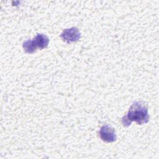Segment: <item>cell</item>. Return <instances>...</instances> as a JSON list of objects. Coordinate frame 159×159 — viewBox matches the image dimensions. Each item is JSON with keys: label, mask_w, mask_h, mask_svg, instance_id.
Returning a JSON list of instances; mask_svg holds the SVG:
<instances>
[{"label": "cell", "mask_w": 159, "mask_h": 159, "mask_svg": "<svg viewBox=\"0 0 159 159\" xmlns=\"http://www.w3.org/2000/svg\"><path fill=\"white\" fill-rule=\"evenodd\" d=\"M149 115L148 107L143 101H135L130 107L128 112L122 119V124L124 127L129 126L133 121L139 125L148 122Z\"/></svg>", "instance_id": "cell-1"}, {"label": "cell", "mask_w": 159, "mask_h": 159, "mask_svg": "<svg viewBox=\"0 0 159 159\" xmlns=\"http://www.w3.org/2000/svg\"><path fill=\"white\" fill-rule=\"evenodd\" d=\"M49 39L47 35L43 34H38L32 40L29 39L24 42L22 47L25 52L32 53L37 48L42 50L47 47Z\"/></svg>", "instance_id": "cell-2"}, {"label": "cell", "mask_w": 159, "mask_h": 159, "mask_svg": "<svg viewBox=\"0 0 159 159\" xmlns=\"http://www.w3.org/2000/svg\"><path fill=\"white\" fill-rule=\"evenodd\" d=\"M99 134L101 139L106 142H113L117 139L114 129L107 124L101 127Z\"/></svg>", "instance_id": "cell-3"}, {"label": "cell", "mask_w": 159, "mask_h": 159, "mask_svg": "<svg viewBox=\"0 0 159 159\" xmlns=\"http://www.w3.org/2000/svg\"><path fill=\"white\" fill-rule=\"evenodd\" d=\"M60 37L67 43H71L78 41L80 39L81 34L77 28L71 27L63 30Z\"/></svg>", "instance_id": "cell-4"}]
</instances>
